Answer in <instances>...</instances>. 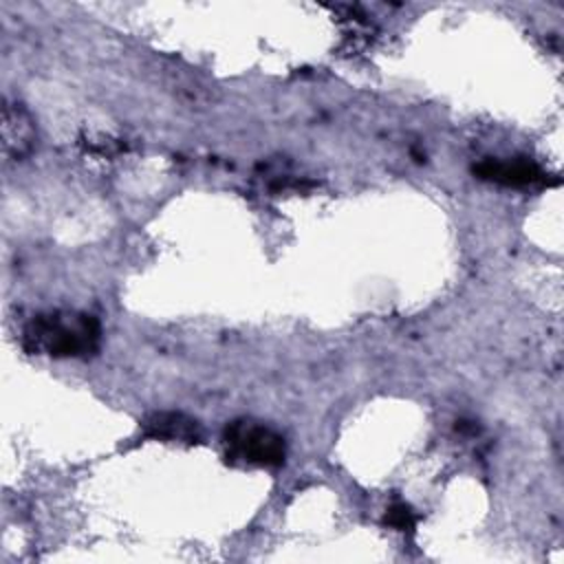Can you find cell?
Masks as SVG:
<instances>
[{"label": "cell", "instance_id": "obj_1", "mask_svg": "<svg viewBox=\"0 0 564 564\" xmlns=\"http://www.w3.org/2000/svg\"><path fill=\"white\" fill-rule=\"evenodd\" d=\"M101 326L82 311H51L35 315L22 330V346L31 355L82 359L99 350Z\"/></svg>", "mask_w": 564, "mask_h": 564}, {"label": "cell", "instance_id": "obj_2", "mask_svg": "<svg viewBox=\"0 0 564 564\" xmlns=\"http://www.w3.org/2000/svg\"><path fill=\"white\" fill-rule=\"evenodd\" d=\"M227 458L251 467H278L284 463V438L271 427L242 419L225 430Z\"/></svg>", "mask_w": 564, "mask_h": 564}, {"label": "cell", "instance_id": "obj_3", "mask_svg": "<svg viewBox=\"0 0 564 564\" xmlns=\"http://www.w3.org/2000/svg\"><path fill=\"white\" fill-rule=\"evenodd\" d=\"M2 145H4V154L15 161L29 156L35 145L33 119L20 104H4Z\"/></svg>", "mask_w": 564, "mask_h": 564}, {"label": "cell", "instance_id": "obj_4", "mask_svg": "<svg viewBox=\"0 0 564 564\" xmlns=\"http://www.w3.org/2000/svg\"><path fill=\"white\" fill-rule=\"evenodd\" d=\"M474 172L485 178L500 185H513V187H527V185H542L546 183V174L531 161H500V159H487L474 167Z\"/></svg>", "mask_w": 564, "mask_h": 564}, {"label": "cell", "instance_id": "obj_5", "mask_svg": "<svg viewBox=\"0 0 564 564\" xmlns=\"http://www.w3.org/2000/svg\"><path fill=\"white\" fill-rule=\"evenodd\" d=\"M145 432L154 438L183 441V443H196L200 438L198 423L181 412H161L150 416L145 421Z\"/></svg>", "mask_w": 564, "mask_h": 564}, {"label": "cell", "instance_id": "obj_6", "mask_svg": "<svg viewBox=\"0 0 564 564\" xmlns=\"http://www.w3.org/2000/svg\"><path fill=\"white\" fill-rule=\"evenodd\" d=\"M386 522L390 527H394L397 531H414L416 516H414V511L405 502H394V505L388 507Z\"/></svg>", "mask_w": 564, "mask_h": 564}]
</instances>
